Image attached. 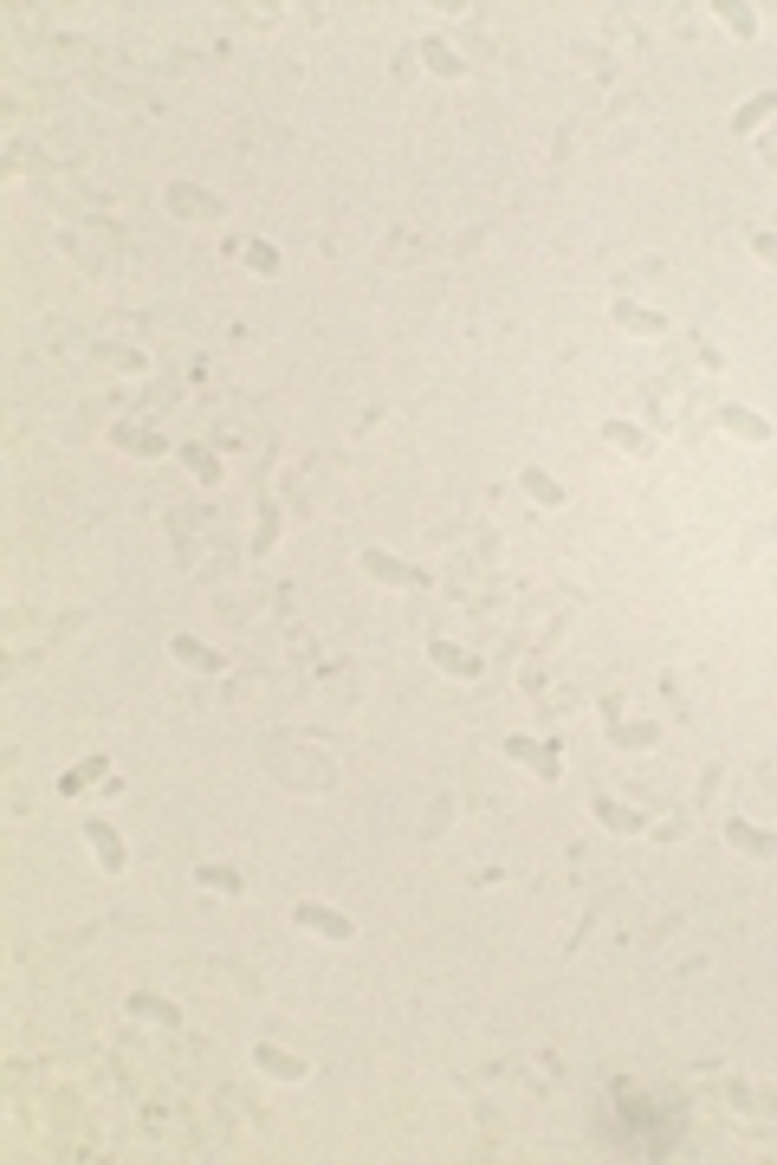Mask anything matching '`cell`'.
<instances>
[{
    "instance_id": "cell-1",
    "label": "cell",
    "mask_w": 777,
    "mask_h": 1165,
    "mask_svg": "<svg viewBox=\"0 0 777 1165\" xmlns=\"http://www.w3.org/2000/svg\"><path fill=\"white\" fill-rule=\"evenodd\" d=\"M292 920L305 926V932H318V939H331V945H350V939H357V926H350L337 907H311V900H305V907H292Z\"/></svg>"
},
{
    "instance_id": "cell-2",
    "label": "cell",
    "mask_w": 777,
    "mask_h": 1165,
    "mask_svg": "<svg viewBox=\"0 0 777 1165\" xmlns=\"http://www.w3.org/2000/svg\"><path fill=\"white\" fill-rule=\"evenodd\" d=\"M719 428H726L732 434V441H771V421L765 415H752V408H739V402H726V408H719Z\"/></svg>"
},
{
    "instance_id": "cell-3",
    "label": "cell",
    "mask_w": 777,
    "mask_h": 1165,
    "mask_svg": "<svg viewBox=\"0 0 777 1165\" xmlns=\"http://www.w3.org/2000/svg\"><path fill=\"white\" fill-rule=\"evenodd\" d=\"M428 661L441 667V674H454V680H473V674H480V654H473V648H454V641H428Z\"/></svg>"
},
{
    "instance_id": "cell-4",
    "label": "cell",
    "mask_w": 777,
    "mask_h": 1165,
    "mask_svg": "<svg viewBox=\"0 0 777 1165\" xmlns=\"http://www.w3.org/2000/svg\"><path fill=\"white\" fill-rule=\"evenodd\" d=\"M726 842H732V848H739V855H752V861H771V855H777V835H765V829H752V822H739V816H732V822H726Z\"/></svg>"
},
{
    "instance_id": "cell-5",
    "label": "cell",
    "mask_w": 777,
    "mask_h": 1165,
    "mask_svg": "<svg viewBox=\"0 0 777 1165\" xmlns=\"http://www.w3.org/2000/svg\"><path fill=\"white\" fill-rule=\"evenodd\" d=\"M253 1062L266 1068L272 1081H305V1075H311V1062H305V1055H285V1049H272V1043H259V1049H253Z\"/></svg>"
},
{
    "instance_id": "cell-6",
    "label": "cell",
    "mask_w": 777,
    "mask_h": 1165,
    "mask_svg": "<svg viewBox=\"0 0 777 1165\" xmlns=\"http://www.w3.org/2000/svg\"><path fill=\"white\" fill-rule=\"evenodd\" d=\"M363 570H370L376 583H389V589H415L421 583V570H408V564H395L389 551H363Z\"/></svg>"
},
{
    "instance_id": "cell-7",
    "label": "cell",
    "mask_w": 777,
    "mask_h": 1165,
    "mask_svg": "<svg viewBox=\"0 0 777 1165\" xmlns=\"http://www.w3.org/2000/svg\"><path fill=\"white\" fill-rule=\"evenodd\" d=\"M85 842H91V855H98L104 874L124 868V842H117V829H104V822H85Z\"/></svg>"
},
{
    "instance_id": "cell-8",
    "label": "cell",
    "mask_w": 777,
    "mask_h": 1165,
    "mask_svg": "<svg viewBox=\"0 0 777 1165\" xmlns=\"http://www.w3.org/2000/svg\"><path fill=\"white\" fill-rule=\"evenodd\" d=\"M518 492H525V499H538V505H564V486H557L544 466H525V473H518Z\"/></svg>"
},
{
    "instance_id": "cell-9",
    "label": "cell",
    "mask_w": 777,
    "mask_h": 1165,
    "mask_svg": "<svg viewBox=\"0 0 777 1165\" xmlns=\"http://www.w3.org/2000/svg\"><path fill=\"white\" fill-rule=\"evenodd\" d=\"M603 441L616 447V454H635V460H642V454H654V441H648L642 428H629V421H609V428H603Z\"/></svg>"
},
{
    "instance_id": "cell-10",
    "label": "cell",
    "mask_w": 777,
    "mask_h": 1165,
    "mask_svg": "<svg viewBox=\"0 0 777 1165\" xmlns=\"http://www.w3.org/2000/svg\"><path fill=\"white\" fill-rule=\"evenodd\" d=\"M596 822H603V829H616V835H642V816L622 810L616 797H596Z\"/></svg>"
},
{
    "instance_id": "cell-11",
    "label": "cell",
    "mask_w": 777,
    "mask_h": 1165,
    "mask_svg": "<svg viewBox=\"0 0 777 1165\" xmlns=\"http://www.w3.org/2000/svg\"><path fill=\"white\" fill-rule=\"evenodd\" d=\"M169 648H175V661H188V667H201V674H221V654H214V648H201V641H188V635H175V641H169Z\"/></svg>"
},
{
    "instance_id": "cell-12",
    "label": "cell",
    "mask_w": 777,
    "mask_h": 1165,
    "mask_svg": "<svg viewBox=\"0 0 777 1165\" xmlns=\"http://www.w3.org/2000/svg\"><path fill=\"white\" fill-rule=\"evenodd\" d=\"M421 52H428V72H441V78H460V72H467V59H460L447 39H428Z\"/></svg>"
},
{
    "instance_id": "cell-13",
    "label": "cell",
    "mask_w": 777,
    "mask_h": 1165,
    "mask_svg": "<svg viewBox=\"0 0 777 1165\" xmlns=\"http://www.w3.org/2000/svg\"><path fill=\"white\" fill-rule=\"evenodd\" d=\"M506 758L531 764V771H538V777H557V758H551V751H538V745H525V738H506Z\"/></svg>"
},
{
    "instance_id": "cell-14",
    "label": "cell",
    "mask_w": 777,
    "mask_h": 1165,
    "mask_svg": "<svg viewBox=\"0 0 777 1165\" xmlns=\"http://www.w3.org/2000/svg\"><path fill=\"white\" fill-rule=\"evenodd\" d=\"M616 324H629L635 337H661L667 318H654V311H635V305H616Z\"/></svg>"
},
{
    "instance_id": "cell-15",
    "label": "cell",
    "mask_w": 777,
    "mask_h": 1165,
    "mask_svg": "<svg viewBox=\"0 0 777 1165\" xmlns=\"http://www.w3.org/2000/svg\"><path fill=\"white\" fill-rule=\"evenodd\" d=\"M195 881H201V887H214V894H240V874H234V868H221V861H201V868H195Z\"/></svg>"
},
{
    "instance_id": "cell-16",
    "label": "cell",
    "mask_w": 777,
    "mask_h": 1165,
    "mask_svg": "<svg viewBox=\"0 0 777 1165\" xmlns=\"http://www.w3.org/2000/svg\"><path fill=\"white\" fill-rule=\"evenodd\" d=\"M111 441L130 447V454H149V460L162 454V434H143V428H111Z\"/></svg>"
},
{
    "instance_id": "cell-17",
    "label": "cell",
    "mask_w": 777,
    "mask_h": 1165,
    "mask_svg": "<svg viewBox=\"0 0 777 1165\" xmlns=\"http://www.w3.org/2000/svg\"><path fill=\"white\" fill-rule=\"evenodd\" d=\"M765 111H777V98H771V91H758V98L745 104L739 117H732V130H758V117H765Z\"/></svg>"
},
{
    "instance_id": "cell-18",
    "label": "cell",
    "mask_w": 777,
    "mask_h": 1165,
    "mask_svg": "<svg viewBox=\"0 0 777 1165\" xmlns=\"http://www.w3.org/2000/svg\"><path fill=\"white\" fill-rule=\"evenodd\" d=\"M719 13H726V26H732L739 39H752V33H758V20H752V7H745V0H732V7H719Z\"/></svg>"
},
{
    "instance_id": "cell-19",
    "label": "cell",
    "mask_w": 777,
    "mask_h": 1165,
    "mask_svg": "<svg viewBox=\"0 0 777 1165\" xmlns=\"http://www.w3.org/2000/svg\"><path fill=\"white\" fill-rule=\"evenodd\" d=\"M169 208H182V214H214V201H208V195H195V188H175V195H169Z\"/></svg>"
},
{
    "instance_id": "cell-20",
    "label": "cell",
    "mask_w": 777,
    "mask_h": 1165,
    "mask_svg": "<svg viewBox=\"0 0 777 1165\" xmlns=\"http://www.w3.org/2000/svg\"><path fill=\"white\" fill-rule=\"evenodd\" d=\"M752 253L765 259V266H777V233H752Z\"/></svg>"
},
{
    "instance_id": "cell-21",
    "label": "cell",
    "mask_w": 777,
    "mask_h": 1165,
    "mask_svg": "<svg viewBox=\"0 0 777 1165\" xmlns=\"http://www.w3.org/2000/svg\"><path fill=\"white\" fill-rule=\"evenodd\" d=\"M188 466H195V473H208V479L221 473V466H214V454H208V447H188Z\"/></svg>"
},
{
    "instance_id": "cell-22",
    "label": "cell",
    "mask_w": 777,
    "mask_h": 1165,
    "mask_svg": "<svg viewBox=\"0 0 777 1165\" xmlns=\"http://www.w3.org/2000/svg\"><path fill=\"white\" fill-rule=\"evenodd\" d=\"M616 738H622V745H635V751L654 745V732H648V725H629V732H616Z\"/></svg>"
}]
</instances>
